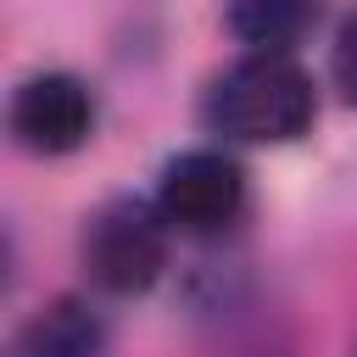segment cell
<instances>
[{
	"label": "cell",
	"mask_w": 357,
	"mask_h": 357,
	"mask_svg": "<svg viewBox=\"0 0 357 357\" xmlns=\"http://www.w3.org/2000/svg\"><path fill=\"white\" fill-rule=\"evenodd\" d=\"M318 89L296 56H240L201 95V123L234 145H290L312 128Z\"/></svg>",
	"instance_id": "cell-1"
},
{
	"label": "cell",
	"mask_w": 357,
	"mask_h": 357,
	"mask_svg": "<svg viewBox=\"0 0 357 357\" xmlns=\"http://www.w3.org/2000/svg\"><path fill=\"white\" fill-rule=\"evenodd\" d=\"M167 240L173 223L162 218L156 201L145 195H112L84 218L78 234V262L95 290L106 296H145L162 268H167Z\"/></svg>",
	"instance_id": "cell-2"
},
{
	"label": "cell",
	"mask_w": 357,
	"mask_h": 357,
	"mask_svg": "<svg viewBox=\"0 0 357 357\" xmlns=\"http://www.w3.org/2000/svg\"><path fill=\"white\" fill-rule=\"evenodd\" d=\"M162 218L173 223V234H223L240 223L245 212V167L223 151V145H195V151H178L162 178H156V195Z\"/></svg>",
	"instance_id": "cell-3"
},
{
	"label": "cell",
	"mask_w": 357,
	"mask_h": 357,
	"mask_svg": "<svg viewBox=\"0 0 357 357\" xmlns=\"http://www.w3.org/2000/svg\"><path fill=\"white\" fill-rule=\"evenodd\" d=\"M95 89L78 73H28L6 100V128L28 156H73L95 134Z\"/></svg>",
	"instance_id": "cell-4"
},
{
	"label": "cell",
	"mask_w": 357,
	"mask_h": 357,
	"mask_svg": "<svg viewBox=\"0 0 357 357\" xmlns=\"http://www.w3.org/2000/svg\"><path fill=\"white\" fill-rule=\"evenodd\" d=\"M11 357H106V318L89 296H50L17 324Z\"/></svg>",
	"instance_id": "cell-5"
},
{
	"label": "cell",
	"mask_w": 357,
	"mask_h": 357,
	"mask_svg": "<svg viewBox=\"0 0 357 357\" xmlns=\"http://www.w3.org/2000/svg\"><path fill=\"white\" fill-rule=\"evenodd\" d=\"M318 28V0H229V33L245 56H296Z\"/></svg>",
	"instance_id": "cell-6"
},
{
	"label": "cell",
	"mask_w": 357,
	"mask_h": 357,
	"mask_svg": "<svg viewBox=\"0 0 357 357\" xmlns=\"http://www.w3.org/2000/svg\"><path fill=\"white\" fill-rule=\"evenodd\" d=\"M329 78H335L340 100L357 106V11L340 22V33H335V45H329Z\"/></svg>",
	"instance_id": "cell-7"
}]
</instances>
